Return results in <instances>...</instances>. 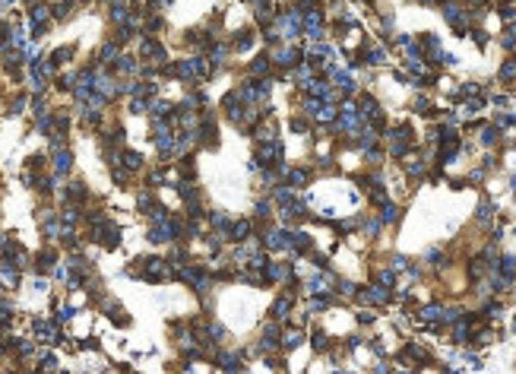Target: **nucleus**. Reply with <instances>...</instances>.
I'll list each match as a JSON object with an SVG mask.
<instances>
[{
	"label": "nucleus",
	"instance_id": "6e6552de",
	"mask_svg": "<svg viewBox=\"0 0 516 374\" xmlns=\"http://www.w3.org/2000/svg\"><path fill=\"white\" fill-rule=\"evenodd\" d=\"M231 235H234V241H244V238L250 235V222H238V225H234V232H231Z\"/></svg>",
	"mask_w": 516,
	"mask_h": 374
},
{
	"label": "nucleus",
	"instance_id": "20e7f679",
	"mask_svg": "<svg viewBox=\"0 0 516 374\" xmlns=\"http://www.w3.org/2000/svg\"><path fill=\"white\" fill-rule=\"evenodd\" d=\"M310 346H314L317 352H326V349H330V340H326V333H323V330H317L314 336H310Z\"/></svg>",
	"mask_w": 516,
	"mask_h": 374
},
{
	"label": "nucleus",
	"instance_id": "423d86ee",
	"mask_svg": "<svg viewBox=\"0 0 516 374\" xmlns=\"http://www.w3.org/2000/svg\"><path fill=\"white\" fill-rule=\"evenodd\" d=\"M399 219V206H393V203H383V216H380V222H396Z\"/></svg>",
	"mask_w": 516,
	"mask_h": 374
},
{
	"label": "nucleus",
	"instance_id": "39448f33",
	"mask_svg": "<svg viewBox=\"0 0 516 374\" xmlns=\"http://www.w3.org/2000/svg\"><path fill=\"white\" fill-rule=\"evenodd\" d=\"M289 181H292L295 187H304V184H307V172H304V168H292V172H289Z\"/></svg>",
	"mask_w": 516,
	"mask_h": 374
},
{
	"label": "nucleus",
	"instance_id": "7ed1b4c3",
	"mask_svg": "<svg viewBox=\"0 0 516 374\" xmlns=\"http://www.w3.org/2000/svg\"><path fill=\"white\" fill-rule=\"evenodd\" d=\"M219 361H222V368L228 374H238V368H241V358L238 355H219Z\"/></svg>",
	"mask_w": 516,
	"mask_h": 374
},
{
	"label": "nucleus",
	"instance_id": "9d476101",
	"mask_svg": "<svg viewBox=\"0 0 516 374\" xmlns=\"http://www.w3.org/2000/svg\"><path fill=\"white\" fill-rule=\"evenodd\" d=\"M124 159H127V168H139V162H143V159H139V152H127Z\"/></svg>",
	"mask_w": 516,
	"mask_h": 374
},
{
	"label": "nucleus",
	"instance_id": "f03ea898",
	"mask_svg": "<svg viewBox=\"0 0 516 374\" xmlns=\"http://www.w3.org/2000/svg\"><path fill=\"white\" fill-rule=\"evenodd\" d=\"M478 140H482L485 146H494V143L500 140V130L497 127H482V137H478Z\"/></svg>",
	"mask_w": 516,
	"mask_h": 374
},
{
	"label": "nucleus",
	"instance_id": "1a4fd4ad",
	"mask_svg": "<svg viewBox=\"0 0 516 374\" xmlns=\"http://www.w3.org/2000/svg\"><path fill=\"white\" fill-rule=\"evenodd\" d=\"M500 41H503V48H516V26H510L507 32H503Z\"/></svg>",
	"mask_w": 516,
	"mask_h": 374
},
{
	"label": "nucleus",
	"instance_id": "9b49d317",
	"mask_svg": "<svg viewBox=\"0 0 516 374\" xmlns=\"http://www.w3.org/2000/svg\"><path fill=\"white\" fill-rule=\"evenodd\" d=\"M358 320H361V323H374V314H370V311H361V317H358Z\"/></svg>",
	"mask_w": 516,
	"mask_h": 374
},
{
	"label": "nucleus",
	"instance_id": "0eeeda50",
	"mask_svg": "<svg viewBox=\"0 0 516 374\" xmlns=\"http://www.w3.org/2000/svg\"><path fill=\"white\" fill-rule=\"evenodd\" d=\"M500 79H507V82L516 79V60H507V64L500 67Z\"/></svg>",
	"mask_w": 516,
	"mask_h": 374
},
{
	"label": "nucleus",
	"instance_id": "f8f14e48",
	"mask_svg": "<svg viewBox=\"0 0 516 374\" xmlns=\"http://www.w3.org/2000/svg\"><path fill=\"white\" fill-rule=\"evenodd\" d=\"M374 371H377V374H390V368H387V361H380V365H377Z\"/></svg>",
	"mask_w": 516,
	"mask_h": 374
},
{
	"label": "nucleus",
	"instance_id": "f257e3e1",
	"mask_svg": "<svg viewBox=\"0 0 516 374\" xmlns=\"http://www.w3.org/2000/svg\"><path fill=\"white\" fill-rule=\"evenodd\" d=\"M301 340H304L301 330H285V336H282V349H298V346H301Z\"/></svg>",
	"mask_w": 516,
	"mask_h": 374
}]
</instances>
